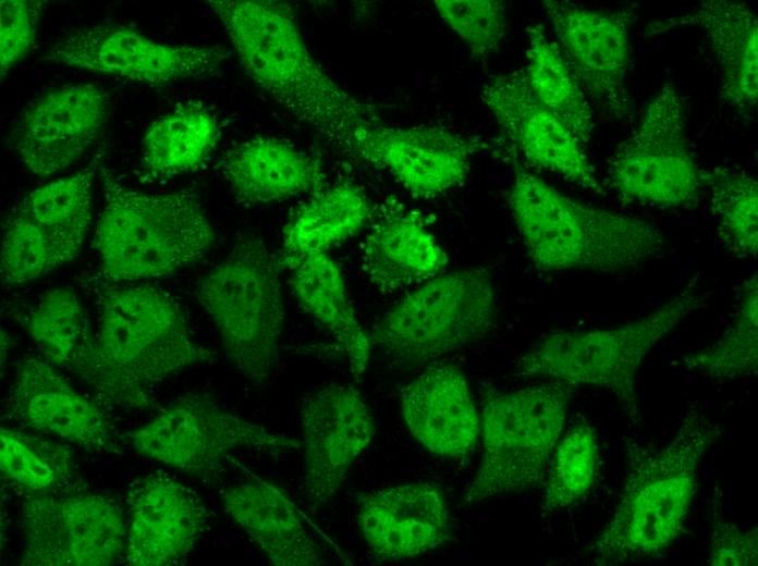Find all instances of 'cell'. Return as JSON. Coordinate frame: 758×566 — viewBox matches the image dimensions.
<instances>
[{
    "label": "cell",
    "instance_id": "d6a6232c",
    "mask_svg": "<svg viewBox=\"0 0 758 566\" xmlns=\"http://www.w3.org/2000/svg\"><path fill=\"white\" fill-rule=\"evenodd\" d=\"M690 371L714 379L753 377L758 366V278L751 273L739 288L730 325L711 345L682 359Z\"/></svg>",
    "mask_w": 758,
    "mask_h": 566
},
{
    "label": "cell",
    "instance_id": "cb8c5ba5",
    "mask_svg": "<svg viewBox=\"0 0 758 566\" xmlns=\"http://www.w3.org/2000/svg\"><path fill=\"white\" fill-rule=\"evenodd\" d=\"M360 257L368 281L384 294L415 287L449 262L420 212L395 197L374 208Z\"/></svg>",
    "mask_w": 758,
    "mask_h": 566
},
{
    "label": "cell",
    "instance_id": "8992f818",
    "mask_svg": "<svg viewBox=\"0 0 758 566\" xmlns=\"http://www.w3.org/2000/svg\"><path fill=\"white\" fill-rule=\"evenodd\" d=\"M698 272L655 310L619 327L557 331L542 336L515 364V376L567 386H595L615 395L638 420L637 377L651 349L688 316L705 307L712 291Z\"/></svg>",
    "mask_w": 758,
    "mask_h": 566
},
{
    "label": "cell",
    "instance_id": "1f68e13d",
    "mask_svg": "<svg viewBox=\"0 0 758 566\" xmlns=\"http://www.w3.org/2000/svg\"><path fill=\"white\" fill-rule=\"evenodd\" d=\"M2 479L22 495L57 490L77 482L72 451L37 432L1 426Z\"/></svg>",
    "mask_w": 758,
    "mask_h": 566
},
{
    "label": "cell",
    "instance_id": "ba28073f",
    "mask_svg": "<svg viewBox=\"0 0 758 566\" xmlns=\"http://www.w3.org/2000/svg\"><path fill=\"white\" fill-rule=\"evenodd\" d=\"M496 312V288L486 269L442 272L384 312L370 342L395 367H424L485 337Z\"/></svg>",
    "mask_w": 758,
    "mask_h": 566
},
{
    "label": "cell",
    "instance_id": "6da1fadb",
    "mask_svg": "<svg viewBox=\"0 0 758 566\" xmlns=\"http://www.w3.org/2000/svg\"><path fill=\"white\" fill-rule=\"evenodd\" d=\"M94 293L96 327L70 370L103 407L155 408V389L162 381L213 360L168 292L107 282Z\"/></svg>",
    "mask_w": 758,
    "mask_h": 566
},
{
    "label": "cell",
    "instance_id": "7a4b0ae2",
    "mask_svg": "<svg viewBox=\"0 0 758 566\" xmlns=\"http://www.w3.org/2000/svg\"><path fill=\"white\" fill-rule=\"evenodd\" d=\"M246 75L292 116L343 150L375 118L314 58L292 7L277 0H209Z\"/></svg>",
    "mask_w": 758,
    "mask_h": 566
},
{
    "label": "cell",
    "instance_id": "f546056e",
    "mask_svg": "<svg viewBox=\"0 0 758 566\" xmlns=\"http://www.w3.org/2000/svg\"><path fill=\"white\" fill-rule=\"evenodd\" d=\"M524 73L538 101L567 127L582 146L589 142L594 122L586 94L558 44L540 23L526 28Z\"/></svg>",
    "mask_w": 758,
    "mask_h": 566
},
{
    "label": "cell",
    "instance_id": "30bf717a",
    "mask_svg": "<svg viewBox=\"0 0 758 566\" xmlns=\"http://www.w3.org/2000/svg\"><path fill=\"white\" fill-rule=\"evenodd\" d=\"M685 118L678 90L665 82L609 159L607 185L622 201L672 210L697 207L702 169L688 148Z\"/></svg>",
    "mask_w": 758,
    "mask_h": 566
},
{
    "label": "cell",
    "instance_id": "44dd1931",
    "mask_svg": "<svg viewBox=\"0 0 758 566\" xmlns=\"http://www.w3.org/2000/svg\"><path fill=\"white\" fill-rule=\"evenodd\" d=\"M357 524L368 550L382 561L426 554L441 546L451 536L444 493L437 484L427 481L360 494Z\"/></svg>",
    "mask_w": 758,
    "mask_h": 566
},
{
    "label": "cell",
    "instance_id": "d6986e66",
    "mask_svg": "<svg viewBox=\"0 0 758 566\" xmlns=\"http://www.w3.org/2000/svg\"><path fill=\"white\" fill-rule=\"evenodd\" d=\"M485 107L526 165L604 195L595 168L567 127L531 93L524 70L499 74L480 91Z\"/></svg>",
    "mask_w": 758,
    "mask_h": 566
},
{
    "label": "cell",
    "instance_id": "2e32d148",
    "mask_svg": "<svg viewBox=\"0 0 758 566\" xmlns=\"http://www.w3.org/2000/svg\"><path fill=\"white\" fill-rule=\"evenodd\" d=\"M4 413L21 427L86 451L125 453L124 436L105 407L75 390L41 356L25 357L16 365Z\"/></svg>",
    "mask_w": 758,
    "mask_h": 566
},
{
    "label": "cell",
    "instance_id": "9c48e42d",
    "mask_svg": "<svg viewBox=\"0 0 758 566\" xmlns=\"http://www.w3.org/2000/svg\"><path fill=\"white\" fill-rule=\"evenodd\" d=\"M571 387L543 381L514 391L488 389L480 414L482 458L466 503L535 488L565 424Z\"/></svg>",
    "mask_w": 758,
    "mask_h": 566
},
{
    "label": "cell",
    "instance_id": "d590c367",
    "mask_svg": "<svg viewBox=\"0 0 758 566\" xmlns=\"http://www.w3.org/2000/svg\"><path fill=\"white\" fill-rule=\"evenodd\" d=\"M73 257L19 206L2 226L0 275L8 287H20L70 263Z\"/></svg>",
    "mask_w": 758,
    "mask_h": 566
},
{
    "label": "cell",
    "instance_id": "ffe728a7",
    "mask_svg": "<svg viewBox=\"0 0 758 566\" xmlns=\"http://www.w3.org/2000/svg\"><path fill=\"white\" fill-rule=\"evenodd\" d=\"M124 561L132 566L184 564L210 525L198 493L157 470L134 479L126 491Z\"/></svg>",
    "mask_w": 758,
    "mask_h": 566
},
{
    "label": "cell",
    "instance_id": "52a82bcc",
    "mask_svg": "<svg viewBox=\"0 0 758 566\" xmlns=\"http://www.w3.org/2000/svg\"><path fill=\"white\" fill-rule=\"evenodd\" d=\"M280 263L255 235L240 238L195 285L197 302L216 327L234 367L252 383H267L280 359L284 300Z\"/></svg>",
    "mask_w": 758,
    "mask_h": 566
},
{
    "label": "cell",
    "instance_id": "f1b7e54d",
    "mask_svg": "<svg viewBox=\"0 0 758 566\" xmlns=\"http://www.w3.org/2000/svg\"><path fill=\"white\" fill-rule=\"evenodd\" d=\"M220 139L216 115L200 102L188 101L156 119L142 143V168L151 181L194 171Z\"/></svg>",
    "mask_w": 758,
    "mask_h": 566
},
{
    "label": "cell",
    "instance_id": "603a6c76",
    "mask_svg": "<svg viewBox=\"0 0 758 566\" xmlns=\"http://www.w3.org/2000/svg\"><path fill=\"white\" fill-rule=\"evenodd\" d=\"M707 35L720 66V97L742 119L754 116L758 102V17L743 1L706 0L685 14L651 21L647 36L681 27Z\"/></svg>",
    "mask_w": 758,
    "mask_h": 566
},
{
    "label": "cell",
    "instance_id": "3957f363",
    "mask_svg": "<svg viewBox=\"0 0 758 566\" xmlns=\"http://www.w3.org/2000/svg\"><path fill=\"white\" fill-rule=\"evenodd\" d=\"M503 153L513 173L509 209L540 271L615 273L664 254L667 237L657 225L572 199L530 171L513 147Z\"/></svg>",
    "mask_w": 758,
    "mask_h": 566
},
{
    "label": "cell",
    "instance_id": "8fae6325",
    "mask_svg": "<svg viewBox=\"0 0 758 566\" xmlns=\"http://www.w3.org/2000/svg\"><path fill=\"white\" fill-rule=\"evenodd\" d=\"M127 518L107 493L78 481L22 495L20 562L32 566H108L124 556Z\"/></svg>",
    "mask_w": 758,
    "mask_h": 566
},
{
    "label": "cell",
    "instance_id": "4dcf8cb0",
    "mask_svg": "<svg viewBox=\"0 0 758 566\" xmlns=\"http://www.w3.org/2000/svg\"><path fill=\"white\" fill-rule=\"evenodd\" d=\"M94 160L83 170L27 193L17 206L75 259L91 226Z\"/></svg>",
    "mask_w": 758,
    "mask_h": 566
},
{
    "label": "cell",
    "instance_id": "ac0fdd59",
    "mask_svg": "<svg viewBox=\"0 0 758 566\" xmlns=\"http://www.w3.org/2000/svg\"><path fill=\"white\" fill-rule=\"evenodd\" d=\"M108 116V95L102 88L91 84L54 88L23 109L10 146L34 175L54 176L89 151Z\"/></svg>",
    "mask_w": 758,
    "mask_h": 566
},
{
    "label": "cell",
    "instance_id": "7402d4cb",
    "mask_svg": "<svg viewBox=\"0 0 758 566\" xmlns=\"http://www.w3.org/2000/svg\"><path fill=\"white\" fill-rule=\"evenodd\" d=\"M400 407L409 433L431 454L456 459L475 448L480 416L457 366H427L402 387Z\"/></svg>",
    "mask_w": 758,
    "mask_h": 566
},
{
    "label": "cell",
    "instance_id": "83f0119b",
    "mask_svg": "<svg viewBox=\"0 0 758 566\" xmlns=\"http://www.w3.org/2000/svg\"><path fill=\"white\" fill-rule=\"evenodd\" d=\"M374 208L364 190L353 183L315 192L284 227L280 266L291 269L307 256L327 254L358 233L370 221Z\"/></svg>",
    "mask_w": 758,
    "mask_h": 566
},
{
    "label": "cell",
    "instance_id": "e575fe53",
    "mask_svg": "<svg viewBox=\"0 0 758 566\" xmlns=\"http://www.w3.org/2000/svg\"><path fill=\"white\" fill-rule=\"evenodd\" d=\"M24 325L41 357L58 369H71L91 333L78 295L64 286L45 292L24 316Z\"/></svg>",
    "mask_w": 758,
    "mask_h": 566
},
{
    "label": "cell",
    "instance_id": "277c9868",
    "mask_svg": "<svg viewBox=\"0 0 758 566\" xmlns=\"http://www.w3.org/2000/svg\"><path fill=\"white\" fill-rule=\"evenodd\" d=\"M720 433L718 423L692 409L659 450L625 441L624 487L591 545L597 565L652 558L674 543L698 490L700 463Z\"/></svg>",
    "mask_w": 758,
    "mask_h": 566
},
{
    "label": "cell",
    "instance_id": "8d00e7d4",
    "mask_svg": "<svg viewBox=\"0 0 758 566\" xmlns=\"http://www.w3.org/2000/svg\"><path fill=\"white\" fill-rule=\"evenodd\" d=\"M598 467V445L587 422L572 427L555 448L545 487L543 508L557 512L582 500L591 489Z\"/></svg>",
    "mask_w": 758,
    "mask_h": 566
},
{
    "label": "cell",
    "instance_id": "9a60e30c",
    "mask_svg": "<svg viewBox=\"0 0 758 566\" xmlns=\"http://www.w3.org/2000/svg\"><path fill=\"white\" fill-rule=\"evenodd\" d=\"M542 7L551 23L555 42L584 93L612 115H627L629 95L626 78L636 7L595 10L553 0L543 1Z\"/></svg>",
    "mask_w": 758,
    "mask_h": 566
},
{
    "label": "cell",
    "instance_id": "74e56055",
    "mask_svg": "<svg viewBox=\"0 0 758 566\" xmlns=\"http://www.w3.org/2000/svg\"><path fill=\"white\" fill-rule=\"evenodd\" d=\"M433 7L473 59L484 61L500 48L506 33L505 7L501 1L435 0Z\"/></svg>",
    "mask_w": 758,
    "mask_h": 566
},
{
    "label": "cell",
    "instance_id": "5bb4252c",
    "mask_svg": "<svg viewBox=\"0 0 758 566\" xmlns=\"http://www.w3.org/2000/svg\"><path fill=\"white\" fill-rule=\"evenodd\" d=\"M486 147L445 126H391L375 116L353 131L343 151L386 171L413 197L431 200L462 185Z\"/></svg>",
    "mask_w": 758,
    "mask_h": 566
},
{
    "label": "cell",
    "instance_id": "ab89813d",
    "mask_svg": "<svg viewBox=\"0 0 758 566\" xmlns=\"http://www.w3.org/2000/svg\"><path fill=\"white\" fill-rule=\"evenodd\" d=\"M709 564L712 566H748L758 562L757 529H746L729 521L718 505L712 506Z\"/></svg>",
    "mask_w": 758,
    "mask_h": 566
},
{
    "label": "cell",
    "instance_id": "836d02e7",
    "mask_svg": "<svg viewBox=\"0 0 758 566\" xmlns=\"http://www.w3.org/2000/svg\"><path fill=\"white\" fill-rule=\"evenodd\" d=\"M717 221L720 243L733 256L756 258L758 250V182L744 171L716 167L701 170Z\"/></svg>",
    "mask_w": 758,
    "mask_h": 566
},
{
    "label": "cell",
    "instance_id": "4316f807",
    "mask_svg": "<svg viewBox=\"0 0 758 566\" xmlns=\"http://www.w3.org/2000/svg\"><path fill=\"white\" fill-rule=\"evenodd\" d=\"M290 270L298 304L331 334L343 350L353 377L360 378L368 367L372 345L350 298L339 264L329 253L315 254Z\"/></svg>",
    "mask_w": 758,
    "mask_h": 566
},
{
    "label": "cell",
    "instance_id": "4fadbf2b",
    "mask_svg": "<svg viewBox=\"0 0 758 566\" xmlns=\"http://www.w3.org/2000/svg\"><path fill=\"white\" fill-rule=\"evenodd\" d=\"M228 57L222 46L169 45L129 25L98 23L60 37L42 59L90 73L162 86L217 74Z\"/></svg>",
    "mask_w": 758,
    "mask_h": 566
},
{
    "label": "cell",
    "instance_id": "5b68a950",
    "mask_svg": "<svg viewBox=\"0 0 758 566\" xmlns=\"http://www.w3.org/2000/svg\"><path fill=\"white\" fill-rule=\"evenodd\" d=\"M101 170L103 207L93 248L106 282L169 278L210 251L216 233L197 194L145 193Z\"/></svg>",
    "mask_w": 758,
    "mask_h": 566
},
{
    "label": "cell",
    "instance_id": "7c38bea8",
    "mask_svg": "<svg viewBox=\"0 0 758 566\" xmlns=\"http://www.w3.org/2000/svg\"><path fill=\"white\" fill-rule=\"evenodd\" d=\"M139 455L179 471L205 477L235 451H293L299 441L246 420L205 394H187L127 433Z\"/></svg>",
    "mask_w": 758,
    "mask_h": 566
},
{
    "label": "cell",
    "instance_id": "e0dca14e",
    "mask_svg": "<svg viewBox=\"0 0 758 566\" xmlns=\"http://www.w3.org/2000/svg\"><path fill=\"white\" fill-rule=\"evenodd\" d=\"M304 469L303 490L314 507L340 491L354 462L376 434L372 413L352 384L328 383L301 405Z\"/></svg>",
    "mask_w": 758,
    "mask_h": 566
},
{
    "label": "cell",
    "instance_id": "f35d334b",
    "mask_svg": "<svg viewBox=\"0 0 758 566\" xmlns=\"http://www.w3.org/2000/svg\"><path fill=\"white\" fill-rule=\"evenodd\" d=\"M42 2L2 0L0 3L1 78L23 60L34 46Z\"/></svg>",
    "mask_w": 758,
    "mask_h": 566
},
{
    "label": "cell",
    "instance_id": "484cf974",
    "mask_svg": "<svg viewBox=\"0 0 758 566\" xmlns=\"http://www.w3.org/2000/svg\"><path fill=\"white\" fill-rule=\"evenodd\" d=\"M225 514L239 526L270 564L315 566L319 551L289 495L262 479L232 484L221 493Z\"/></svg>",
    "mask_w": 758,
    "mask_h": 566
},
{
    "label": "cell",
    "instance_id": "d4e9b609",
    "mask_svg": "<svg viewBox=\"0 0 758 566\" xmlns=\"http://www.w3.org/2000/svg\"><path fill=\"white\" fill-rule=\"evenodd\" d=\"M220 170L236 201L258 206L317 192L326 182L321 162L272 136L248 138L227 151Z\"/></svg>",
    "mask_w": 758,
    "mask_h": 566
}]
</instances>
